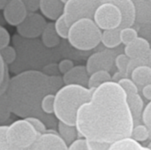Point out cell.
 Segmentation results:
<instances>
[{
	"instance_id": "cell-46",
	"label": "cell",
	"mask_w": 151,
	"mask_h": 150,
	"mask_svg": "<svg viewBox=\"0 0 151 150\" xmlns=\"http://www.w3.org/2000/svg\"><path fill=\"white\" fill-rule=\"evenodd\" d=\"M149 1H150V2H151V0H149Z\"/></svg>"
},
{
	"instance_id": "cell-29",
	"label": "cell",
	"mask_w": 151,
	"mask_h": 150,
	"mask_svg": "<svg viewBox=\"0 0 151 150\" xmlns=\"http://www.w3.org/2000/svg\"><path fill=\"white\" fill-rule=\"evenodd\" d=\"M54 103H55V93H50L44 95L41 103V108L42 111L47 115L54 114Z\"/></svg>"
},
{
	"instance_id": "cell-25",
	"label": "cell",
	"mask_w": 151,
	"mask_h": 150,
	"mask_svg": "<svg viewBox=\"0 0 151 150\" xmlns=\"http://www.w3.org/2000/svg\"><path fill=\"white\" fill-rule=\"evenodd\" d=\"M12 113V109L7 98L6 94L0 95V122L4 124Z\"/></svg>"
},
{
	"instance_id": "cell-2",
	"label": "cell",
	"mask_w": 151,
	"mask_h": 150,
	"mask_svg": "<svg viewBox=\"0 0 151 150\" xmlns=\"http://www.w3.org/2000/svg\"><path fill=\"white\" fill-rule=\"evenodd\" d=\"M63 85L59 75L50 76L42 71L27 69L11 78L5 94L12 112L16 116L23 118L37 117L46 125L55 126H58L55 118L42 111L41 103L44 95L56 93Z\"/></svg>"
},
{
	"instance_id": "cell-27",
	"label": "cell",
	"mask_w": 151,
	"mask_h": 150,
	"mask_svg": "<svg viewBox=\"0 0 151 150\" xmlns=\"http://www.w3.org/2000/svg\"><path fill=\"white\" fill-rule=\"evenodd\" d=\"M18 57L17 50L12 46H5L0 49V57H2L4 62L8 65H12L16 61Z\"/></svg>"
},
{
	"instance_id": "cell-42",
	"label": "cell",
	"mask_w": 151,
	"mask_h": 150,
	"mask_svg": "<svg viewBox=\"0 0 151 150\" xmlns=\"http://www.w3.org/2000/svg\"><path fill=\"white\" fill-rule=\"evenodd\" d=\"M142 95L148 101H151V83L142 87Z\"/></svg>"
},
{
	"instance_id": "cell-41",
	"label": "cell",
	"mask_w": 151,
	"mask_h": 150,
	"mask_svg": "<svg viewBox=\"0 0 151 150\" xmlns=\"http://www.w3.org/2000/svg\"><path fill=\"white\" fill-rule=\"evenodd\" d=\"M23 1L27 6L29 11H36L39 9L40 0H23Z\"/></svg>"
},
{
	"instance_id": "cell-17",
	"label": "cell",
	"mask_w": 151,
	"mask_h": 150,
	"mask_svg": "<svg viewBox=\"0 0 151 150\" xmlns=\"http://www.w3.org/2000/svg\"><path fill=\"white\" fill-rule=\"evenodd\" d=\"M110 150H149V147H145L136 141L132 136L119 139L110 145Z\"/></svg>"
},
{
	"instance_id": "cell-40",
	"label": "cell",
	"mask_w": 151,
	"mask_h": 150,
	"mask_svg": "<svg viewBox=\"0 0 151 150\" xmlns=\"http://www.w3.org/2000/svg\"><path fill=\"white\" fill-rule=\"evenodd\" d=\"M7 130L8 126L2 124L0 126V150H6Z\"/></svg>"
},
{
	"instance_id": "cell-14",
	"label": "cell",
	"mask_w": 151,
	"mask_h": 150,
	"mask_svg": "<svg viewBox=\"0 0 151 150\" xmlns=\"http://www.w3.org/2000/svg\"><path fill=\"white\" fill-rule=\"evenodd\" d=\"M65 3L62 0H40L39 10L41 13L50 20H56L63 14Z\"/></svg>"
},
{
	"instance_id": "cell-39",
	"label": "cell",
	"mask_w": 151,
	"mask_h": 150,
	"mask_svg": "<svg viewBox=\"0 0 151 150\" xmlns=\"http://www.w3.org/2000/svg\"><path fill=\"white\" fill-rule=\"evenodd\" d=\"M73 66H74L73 62L71 59H68V58L62 59L58 63V69H59V72H60L61 74H65V72L70 71Z\"/></svg>"
},
{
	"instance_id": "cell-37",
	"label": "cell",
	"mask_w": 151,
	"mask_h": 150,
	"mask_svg": "<svg viewBox=\"0 0 151 150\" xmlns=\"http://www.w3.org/2000/svg\"><path fill=\"white\" fill-rule=\"evenodd\" d=\"M10 41H11V37L8 30L4 26H1L0 27V49L8 46Z\"/></svg>"
},
{
	"instance_id": "cell-23",
	"label": "cell",
	"mask_w": 151,
	"mask_h": 150,
	"mask_svg": "<svg viewBox=\"0 0 151 150\" xmlns=\"http://www.w3.org/2000/svg\"><path fill=\"white\" fill-rule=\"evenodd\" d=\"M11 78L9 75L8 64L0 57V95L5 94L10 83Z\"/></svg>"
},
{
	"instance_id": "cell-30",
	"label": "cell",
	"mask_w": 151,
	"mask_h": 150,
	"mask_svg": "<svg viewBox=\"0 0 151 150\" xmlns=\"http://www.w3.org/2000/svg\"><path fill=\"white\" fill-rule=\"evenodd\" d=\"M119 35H120L121 42L126 45L130 42H132L133 40H134L136 37H138V32L133 27H127L120 29Z\"/></svg>"
},
{
	"instance_id": "cell-20",
	"label": "cell",
	"mask_w": 151,
	"mask_h": 150,
	"mask_svg": "<svg viewBox=\"0 0 151 150\" xmlns=\"http://www.w3.org/2000/svg\"><path fill=\"white\" fill-rule=\"evenodd\" d=\"M119 33H120V29L119 28L104 30L102 34L103 44L109 49H113L118 47L120 43H122L120 40Z\"/></svg>"
},
{
	"instance_id": "cell-5",
	"label": "cell",
	"mask_w": 151,
	"mask_h": 150,
	"mask_svg": "<svg viewBox=\"0 0 151 150\" xmlns=\"http://www.w3.org/2000/svg\"><path fill=\"white\" fill-rule=\"evenodd\" d=\"M39 134L27 119L16 120L8 126L6 150L30 149Z\"/></svg>"
},
{
	"instance_id": "cell-9",
	"label": "cell",
	"mask_w": 151,
	"mask_h": 150,
	"mask_svg": "<svg viewBox=\"0 0 151 150\" xmlns=\"http://www.w3.org/2000/svg\"><path fill=\"white\" fill-rule=\"evenodd\" d=\"M30 149L65 150L68 149V145L57 131L53 129H47L45 133H40L38 135L36 141L32 145Z\"/></svg>"
},
{
	"instance_id": "cell-35",
	"label": "cell",
	"mask_w": 151,
	"mask_h": 150,
	"mask_svg": "<svg viewBox=\"0 0 151 150\" xmlns=\"http://www.w3.org/2000/svg\"><path fill=\"white\" fill-rule=\"evenodd\" d=\"M143 124H145L150 131V140L151 141V101L144 108L142 117Z\"/></svg>"
},
{
	"instance_id": "cell-28",
	"label": "cell",
	"mask_w": 151,
	"mask_h": 150,
	"mask_svg": "<svg viewBox=\"0 0 151 150\" xmlns=\"http://www.w3.org/2000/svg\"><path fill=\"white\" fill-rule=\"evenodd\" d=\"M55 25V28L58 32V34H59V36L62 39H67L68 37V33H69V28L70 26L67 24L65 16L62 14L60 15L54 22Z\"/></svg>"
},
{
	"instance_id": "cell-24",
	"label": "cell",
	"mask_w": 151,
	"mask_h": 150,
	"mask_svg": "<svg viewBox=\"0 0 151 150\" xmlns=\"http://www.w3.org/2000/svg\"><path fill=\"white\" fill-rule=\"evenodd\" d=\"M139 65H149L151 66V48L142 56L135 58H130L128 66H127V73L130 75L131 72Z\"/></svg>"
},
{
	"instance_id": "cell-16",
	"label": "cell",
	"mask_w": 151,
	"mask_h": 150,
	"mask_svg": "<svg viewBox=\"0 0 151 150\" xmlns=\"http://www.w3.org/2000/svg\"><path fill=\"white\" fill-rule=\"evenodd\" d=\"M61 37L58 34L54 22L47 23L46 27H44L42 34H41V41L43 45L47 49H53L59 45Z\"/></svg>"
},
{
	"instance_id": "cell-38",
	"label": "cell",
	"mask_w": 151,
	"mask_h": 150,
	"mask_svg": "<svg viewBox=\"0 0 151 150\" xmlns=\"http://www.w3.org/2000/svg\"><path fill=\"white\" fill-rule=\"evenodd\" d=\"M42 71L50 76H58L60 73L59 69H58V65H57L55 63H50V64L44 65L42 67Z\"/></svg>"
},
{
	"instance_id": "cell-36",
	"label": "cell",
	"mask_w": 151,
	"mask_h": 150,
	"mask_svg": "<svg viewBox=\"0 0 151 150\" xmlns=\"http://www.w3.org/2000/svg\"><path fill=\"white\" fill-rule=\"evenodd\" d=\"M87 141H88V150L109 149L110 145H111V143L93 141V140H89V139H87Z\"/></svg>"
},
{
	"instance_id": "cell-7",
	"label": "cell",
	"mask_w": 151,
	"mask_h": 150,
	"mask_svg": "<svg viewBox=\"0 0 151 150\" xmlns=\"http://www.w3.org/2000/svg\"><path fill=\"white\" fill-rule=\"evenodd\" d=\"M122 12L119 7L111 2H104L95 11L93 19L103 30L114 29L122 23Z\"/></svg>"
},
{
	"instance_id": "cell-19",
	"label": "cell",
	"mask_w": 151,
	"mask_h": 150,
	"mask_svg": "<svg viewBox=\"0 0 151 150\" xmlns=\"http://www.w3.org/2000/svg\"><path fill=\"white\" fill-rule=\"evenodd\" d=\"M132 80L139 87H144L151 83V66L139 65L130 73Z\"/></svg>"
},
{
	"instance_id": "cell-15",
	"label": "cell",
	"mask_w": 151,
	"mask_h": 150,
	"mask_svg": "<svg viewBox=\"0 0 151 150\" xmlns=\"http://www.w3.org/2000/svg\"><path fill=\"white\" fill-rule=\"evenodd\" d=\"M150 49V44L143 37H136L134 40L125 45V53L129 58H135L142 56Z\"/></svg>"
},
{
	"instance_id": "cell-33",
	"label": "cell",
	"mask_w": 151,
	"mask_h": 150,
	"mask_svg": "<svg viewBox=\"0 0 151 150\" xmlns=\"http://www.w3.org/2000/svg\"><path fill=\"white\" fill-rule=\"evenodd\" d=\"M25 118L27 119L35 126V128L37 130V132L39 133H45L47 131V127H46L45 122L42 119H41L40 118H37V117H28V118Z\"/></svg>"
},
{
	"instance_id": "cell-3",
	"label": "cell",
	"mask_w": 151,
	"mask_h": 150,
	"mask_svg": "<svg viewBox=\"0 0 151 150\" xmlns=\"http://www.w3.org/2000/svg\"><path fill=\"white\" fill-rule=\"evenodd\" d=\"M94 90L78 84H64L55 93V118L67 125L75 126L79 108L91 98Z\"/></svg>"
},
{
	"instance_id": "cell-18",
	"label": "cell",
	"mask_w": 151,
	"mask_h": 150,
	"mask_svg": "<svg viewBox=\"0 0 151 150\" xmlns=\"http://www.w3.org/2000/svg\"><path fill=\"white\" fill-rule=\"evenodd\" d=\"M127 102L129 108L134 116V123L139 124V121L142 119V113L144 111V103L142 96L138 93H134L127 95Z\"/></svg>"
},
{
	"instance_id": "cell-12",
	"label": "cell",
	"mask_w": 151,
	"mask_h": 150,
	"mask_svg": "<svg viewBox=\"0 0 151 150\" xmlns=\"http://www.w3.org/2000/svg\"><path fill=\"white\" fill-rule=\"evenodd\" d=\"M104 2H111L117 4L122 12V23L119 29L127 27H133L136 22V6L134 0H104Z\"/></svg>"
},
{
	"instance_id": "cell-32",
	"label": "cell",
	"mask_w": 151,
	"mask_h": 150,
	"mask_svg": "<svg viewBox=\"0 0 151 150\" xmlns=\"http://www.w3.org/2000/svg\"><path fill=\"white\" fill-rule=\"evenodd\" d=\"M129 57L127 56L126 53L124 54H119L115 57V65L117 66L118 70L123 73H127V66L129 63ZM129 75V74H128Z\"/></svg>"
},
{
	"instance_id": "cell-22",
	"label": "cell",
	"mask_w": 151,
	"mask_h": 150,
	"mask_svg": "<svg viewBox=\"0 0 151 150\" xmlns=\"http://www.w3.org/2000/svg\"><path fill=\"white\" fill-rule=\"evenodd\" d=\"M58 131L67 145L71 144L75 139H77V136L79 135L75 126H70L61 121H58Z\"/></svg>"
},
{
	"instance_id": "cell-11",
	"label": "cell",
	"mask_w": 151,
	"mask_h": 150,
	"mask_svg": "<svg viewBox=\"0 0 151 150\" xmlns=\"http://www.w3.org/2000/svg\"><path fill=\"white\" fill-rule=\"evenodd\" d=\"M115 63V58L111 52L107 50H102L96 52L89 56L87 60V69L89 74L98 70L110 71Z\"/></svg>"
},
{
	"instance_id": "cell-4",
	"label": "cell",
	"mask_w": 151,
	"mask_h": 150,
	"mask_svg": "<svg viewBox=\"0 0 151 150\" xmlns=\"http://www.w3.org/2000/svg\"><path fill=\"white\" fill-rule=\"evenodd\" d=\"M101 28L91 18H81L74 21L69 28L67 41L79 50H91L102 42Z\"/></svg>"
},
{
	"instance_id": "cell-34",
	"label": "cell",
	"mask_w": 151,
	"mask_h": 150,
	"mask_svg": "<svg viewBox=\"0 0 151 150\" xmlns=\"http://www.w3.org/2000/svg\"><path fill=\"white\" fill-rule=\"evenodd\" d=\"M69 150H87L88 149V141L84 137L75 139L71 144L68 145Z\"/></svg>"
},
{
	"instance_id": "cell-1",
	"label": "cell",
	"mask_w": 151,
	"mask_h": 150,
	"mask_svg": "<svg viewBox=\"0 0 151 150\" xmlns=\"http://www.w3.org/2000/svg\"><path fill=\"white\" fill-rule=\"evenodd\" d=\"M75 126L80 137L102 142L132 136L134 119L124 88L113 80L95 88L91 98L79 108Z\"/></svg>"
},
{
	"instance_id": "cell-31",
	"label": "cell",
	"mask_w": 151,
	"mask_h": 150,
	"mask_svg": "<svg viewBox=\"0 0 151 150\" xmlns=\"http://www.w3.org/2000/svg\"><path fill=\"white\" fill-rule=\"evenodd\" d=\"M118 83L124 88V90L126 91L127 95H130V94H134V93H138V87L137 84L131 79H129L128 77H124L122 79H120Z\"/></svg>"
},
{
	"instance_id": "cell-45",
	"label": "cell",
	"mask_w": 151,
	"mask_h": 150,
	"mask_svg": "<svg viewBox=\"0 0 151 150\" xmlns=\"http://www.w3.org/2000/svg\"><path fill=\"white\" fill-rule=\"evenodd\" d=\"M66 1H68V0H62V2H63V3H65Z\"/></svg>"
},
{
	"instance_id": "cell-21",
	"label": "cell",
	"mask_w": 151,
	"mask_h": 150,
	"mask_svg": "<svg viewBox=\"0 0 151 150\" xmlns=\"http://www.w3.org/2000/svg\"><path fill=\"white\" fill-rule=\"evenodd\" d=\"M112 80V77L109 71L107 70H98L91 74H89V79H88V87L89 88H96L100 85Z\"/></svg>"
},
{
	"instance_id": "cell-8",
	"label": "cell",
	"mask_w": 151,
	"mask_h": 150,
	"mask_svg": "<svg viewBox=\"0 0 151 150\" xmlns=\"http://www.w3.org/2000/svg\"><path fill=\"white\" fill-rule=\"evenodd\" d=\"M47 22L44 16L36 11H29L26 19L16 27L19 35L27 39H35L41 36Z\"/></svg>"
},
{
	"instance_id": "cell-10",
	"label": "cell",
	"mask_w": 151,
	"mask_h": 150,
	"mask_svg": "<svg viewBox=\"0 0 151 150\" xmlns=\"http://www.w3.org/2000/svg\"><path fill=\"white\" fill-rule=\"evenodd\" d=\"M2 11L5 22L10 26L17 27L26 19L29 10L23 0H9Z\"/></svg>"
},
{
	"instance_id": "cell-26",
	"label": "cell",
	"mask_w": 151,
	"mask_h": 150,
	"mask_svg": "<svg viewBox=\"0 0 151 150\" xmlns=\"http://www.w3.org/2000/svg\"><path fill=\"white\" fill-rule=\"evenodd\" d=\"M132 137L134 138L136 141L140 142L146 141L147 140L150 139V131L145 124H137L134 129H133V133Z\"/></svg>"
},
{
	"instance_id": "cell-43",
	"label": "cell",
	"mask_w": 151,
	"mask_h": 150,
	"mask_svg": "<svg viewBox=\"0 0 151 150\" xmlns=\"http://www.w3.org/2000/svg\"><path fill=\"white\" fill-rule=\"evenodd\" d=\"M128 76V74H127V73H123V72H116L114 75H113V77H112V80L113 81H116V82H118L120 79H122V78H124V77H127Z\"/></svg>"
},
{
	"instance_id": "cell-44",
	"label": "cell",
	"mask_w": 151,
	"mask_h": 150,
	"mask_svg": "<svg viewBox=\"0 0 151 150\" xmlns=\"http://www.w3.org/2000/svg\"><path fill=\"white\" fill-rule=\"evenodd\" d=\"M9 0H0V10L3 11L4 9V7L7 5Z\"/></svg>"
},
{
	"instance_id": "cell-13",
	"label": "cell",
	"mask_w": 151,
	"mask_h": 150,
	"mask_svg": "<svg viewBox=\"0 0 151 150\" xmlns=\"http://www.w3.org/2000/svg\"><path fill=\"white\" fill-rule=\"evenodd\" d=\"M64 84H78L88 87L89 73L87 66L76 65L62 76Z\"/></svg>"
},
{
	"instance_id": "cell-6",
	"label": "cell",
	"mask_w": 151,
	"mask_h": 150,
	"mask_svg": "<svg viewBox=\"0 0 151 150\" xmlns=\"http://www.w3.org/2000/svg\"><path fill=\"white\" fill-rule=\"evenodd\" d=\"M104 0H68L65 3L63 15L69 26L81 18L93 19L97 7Z\"/></svg>"
}]
</instances>
